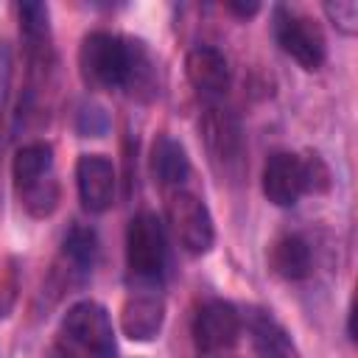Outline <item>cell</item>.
Listing matches in <instances>:
<instances>
[{
	"instance_id": "cell-16",
	"label": "cell",
	"mask_w": 358,
	"mask_h": 358,
	"mask_svg": "<svg viewBox=\"0 0 358 358\" xmlns=\"http://www.w3.org/2000/svg\"><path fill=\"white\" fill-rule=\"evenodd\" d=\"M20 201L34 218H48L59 207V182L53 176H45L28 187H20Z\"/></svg>"
},
{
	"instance_id": "cell-22",
	"label": "cell",
	"mask_w": 358,
	"mask_h": 358,
	"mask_svg": "<svg viewBox=\"0 0 358 358\" xmlns=\"http://www.w3.org/2000/svg\"><path fill=\"white\" fill-rule=\"evenodd\" d=\"M17 296V280H14V268H0V316H6L14 305Z\"/></svg>"
},
{
	"instance_id": "cell-17",
	"label": "cell",
	"mask_w": 358,
	"mask_h": 358,
	"mask_svg": "<svg viewBox=\"0 0 358 358\" xmlns=\"http://www.w3.org/2000/svg\"><path fill=\"white\" fill-rule=\"evenodd\" d=\"M20 14V31L31 50H42L50 42V25H48V6L45 3H22L17 8Z\"/></svg>"
},
{
	"instance_id": "cell-14",
	"label": "cell",
	"mask_w": 358,
	"mask_h": 358,
	"mask_svg": "<svg viewBox=\"0 0 358 358\" xmlns=\"http://www.w3.org/2000/svg\"><path fill=\"white\" fill-rule=\"evenodd\" d=\"M310 246L299 235H282L268 249V266L282 280H305L310 274Z\"/></svg>"
},
{
	"instance_id": "cell-19",
	"label": "cell",
	"mask_w": 358,
	"mask_h": 358,
	"mask_svg": "<svg viewBox=\"0 0 358 358\" xmlns=\"http://www.w3.org/2000/svg\"><path fill=\"white\" fill-rule=\"evenodd\" d=\"M302 162V179H305V193H327L330 190V168L319 154H305L299 157Z\"/></svg>"
},
{
	"instance_id": "cell-20",
	"label": "cell",
	"mask_w": 358,
	"mask_h": 358,
	"mask_svg": "<svg viewBox=\"0 0 358 358\" xmlns=\"http://www.w3.org/2000/svg\"><path fill=\"white\" fill-rule=\"evenodd\" d=\"M327 17L333 20V25L344 34V36H355L358 34V3L355 0H336V3H324Z\"/></svg>"
},
{
	"instance_id": "cell-9",
	"label": "cell",
	"mask_w": 358,
	"mask_h": 358,
	"mask_svg": "<svg viewBox=\"0 0 358 358\" xmlns=\"http://www.w3.org/2000/svg\"><path fill=\"white\" fill-rule=\"evenodd\" d=\"M185 73L201 98H224L229 90V62L213 45H196L185 56Z\"/></svg>"
},
{
	"instance_id": "cell-10",
	"label": "cell",
	"mask_w": 358,
	"mask_h": 358,
	"mask_svg": "<svg viewBox=\"0 0 358 358\" xmlns=\"http://www.w3.org/2000/svg\"><path fill=\"white\" fill-rule=\"evenodd\" d=\"M165 322V302L159 294H131L123 302L120 310V327L131 341H151L157 338V333L162 330Z\"/></svg>"
},
{
	"instance_id": "cell-5",
	"label": "cell",
	"mask_w": 358,
	"mask_h": 358,
	"mask_svg": "<svg viewBox=\"0 0 358 358\" xmlns=\"http://www.w3.org/2000/svg\"><path fill=\"white\" fill-rule=\"evenodd\" d=\"M62 333L81 347L84 352L95 355V358H112L115 355V330H112V319L106 313L103 305L84 299L76 302L64 319H62Z\"/></svg>"
},
{
	"instance_id": "cell-15",
	"label": "cell",
	"mask_w": 358,
	"mask_h": 358,
	"mask_svg": "<svg viewBox=\"0 0 358 358\" xmlns=\"http://www.w3.org/2000/svg\"><path fill=\"white\" fill-rule=\"evenodd\" d=\"M50 168H53V148L48 143H28L17 148L14 162H11V176H14L17 190L50 176Z\"/></svg>"
},
{
	"instance_id": "cell-3",
	"label": "cell",
	"mask_w": 358,
	"mask_h": 358,
	"mask_svg": "<svg viewBox=\"0 0 358 358\" xmlns=\"http://www.w3.org/2000/svg\"><path fill=\"white\" fill-rule=\"evenodd\" d=\"M168 224L179 241V246L187 255H207L215 243V227H213V215L204 204V199H199L190 190H173L168 196Z\"/></svg>"
},
{
	"instance_id": "cell-8",
	"label": "cell",
	"mask_w": 358,
	"mask_h": 358,
	"mask_svg": "<svg viewBox=\"0 0 358 358\" xmlns=\"http://www.w3.org/2000/svg\"><path fill=\"white\" fill-rule=\"evenodd\" d=\"M263 196L274 207H294L299 196L305 193V179H302V162L291 151H274L268 154L263 165Z\"/></svg>"
},
{
	"instance_id": "cell-21",
	"label": "cell",
	"mask_w": 358,
	"mask_h": 358,
	"mask_svg": "<svg viewBox=\"0 0 358 358\" xmlns=\"http://www.w3.org/2000/svg\"><path fill=\"white\" fill-rule=\"evenodd\" d=\"M109 129V117L101 106H84L78 115V131L84 137H101Z\"/></svg>"
},
{
	"instance_id": "cell-7",
	"label": "cell",
	"mask_w": 358,
	"mask_h": 358,
	"mask_svg": "<svg viewBox=\"0 0 358 358\" xmlns=\"http://www.w3.org/2000/svg\"><path fill=\"white\" fill-rule=\"evenodd\" d=\"M78 199L87 213H106L115 201V165L103 154H81L76 162Z\"/></svg>"
},
{
	"instance_id": "cell-12",
	"label": "cell",
	"mask_w": 358,
	"mask_h": 358,
	"mask_svg": "<svg viewBox=\"0 0 358 358\" xmlns=\"http://www.w3.org/2000/svg\"><path fill=\"white\" fill-rule=\"evenodd\" d=\"M246 327L257 358H294L291 336L268 310H249Z\"/></svg>"
},
{
	"instance_id": "cell-6",
	"label": "cell",
	"mask_w": 358,
	"mask_h": 358,
	"mask_svg": "<svg viewBox=\"0 0 358 358\" xmlns=\"http://www.w3.org/2000/svg\"><path fill=\"white\" fill-rule=\"evenodd\" d=\"M241 336V313L232 302L210 299L199 308L193 319V341L199 352H224Z\"/></svg>"
},
{
	"instance_id": "cell-18",
	"label": "cell",
	"mask_w": 358,
	"mask_h": 358,
	"mask_svg": "<svg viewBox=\"0 0 358 358\" xmlns=\"http://www.w3.org/2000/svg\"><path fill=\"white\" fill-rule=\"evenodd\" d=\"M64 255L70 257L73 266H78L81 271L92 268L95 257H98V238L90 227H73L64 235Z\"/></svg>"
},
{
	"instance_id": "cell-23",
	"label": "cell",
	"mask_w": 358,
	"mask_h": 358,
	"mask_svg": "<svg viewBox=\"0 0 358 358\" xmlns=\"http://www.w3.org/2000/svg\"><path fill=\"white\" fill-rule=\"evenodd\" d=\"M224 6H227V11H232L235 17H243V20H246V17H255V14L260 11V3H238V0H227Z\"/></svg>"
},
{
	"instance_id": "cell-11",
	"label": "cell",
	"mask_w": 358,
	"mask_h": 358,
	"mask_svg": "<svg viewBox=\"0 0 358 358\" xmlns=\"http://www.w3.org/2000/svg\"><path fill=\"white\" fill-rule=\"evenodd\" d=\"M201 134H204V143H207V148L215 159H224V162L238 159L243 140H241L238 117L232 112L210 106L201 117Z\"/></svg>"
},
{
	"instance_id": "cell-2",
	"label": "cell",
	"mask_w": 358,
	"mask_h": 358,
	"mask_svg": "<svg viewBox=\"0 0 358 358\" xmlns=\"http://www.w3.org/2000/svg\"><path fill=\"white\" fill-rule=\"evenodd\" d=\"M168 260L165 229L154 213H137L126 229V266L137 280L154 282L162 277Z\"/></svg>"
},
{
	"instance_id": "cell-1",
	"label": "cell",
	"mask_w": 358,
	"mask_h": 358,
	"mask_svg": "<svg viewBox=\"0 0 358 358\" xmlns=\"http://www.w3.org/2000/svg\"><path fill=\"white\" fill-rule=\"evenodd\" d=\"M78 67L87 84L92 87H123L131 76V48L106 31H92L81 39L78 48Z\"/></svg>"
},
{
	"instance_id": "cell-4",
	"label": "cell",
	"mask_w": 358,
	"mask_h": 358,
	"mask_svg": "<svg viewBox=\"0 0 358 358\" xmlns=\"http://www.w3.org/2000/svg\"><path fill=\"white\" fill-rule=\"evenodd\" d=\"M274 39L282 48V53H288L302 70H319L327 59L324 34L316 25V20H310L305 14L277 8L274 11Z\"/></svg>"
},
{
	"instance_id": "cell-13",
	"label": "cell",
	"mask_w": 358,
	"mask_h": 358,
	"mask_svg": "<svg viewBox=\"0 0 358 358\" xmlns=\"http://www.w3.org/2000/svg\"><path fill=\"white\" fill-rule=\"evenodd\" d=\"M151 171L159 179V185L179 190L185 179L190 176V159H187L185 145L173 140L171 134H159L151 145Z\"/></svg>"
}]
</instances>
